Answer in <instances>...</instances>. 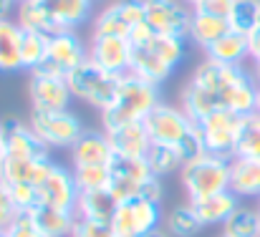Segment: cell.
<instances>
[{"instance_id": "cell-1", "label": "cell", "mask_w": 260, "mask_h": 237, "mask_svg": "<svg viewBox=\"0 0 260 237\" xmlns=\"http://www.w3.org/2000/svg\"><path fill=\"white\" fill-rule=\"evenodd\" d=\"M258 83L253 71L243 66H222L215 61H202L192 79L179 93V109L197 124L217 109L248 116L255 111Z\"/></svg>"}, {"instance_id": "cell-2", "label": "cell", "mask_w": 260, "mask_h": 237, "mask_svg": "<svg viewBox=\"0 0 260 237\" xmlns=\"http://www.w3.org/2000/svg\"><path fill=\"white\" fill-rule=\"evenodd\" d=\"M144 126H147V134H149V139H152L154 144L177 147L179 154L184 157V161H189V159H194L197 154L205 152L194 121H192L179 106L159 101V104L147 114Z\"/></svg>"}, {"instance_id": "cell-3", "label": "cell", "mask_w": 260, "mask_h": 237, "mask_svg": "<svg viewBox=\"0 0 260 237\" xmlns=\"http://www.w3.org/2000/svg\"><path fill=\"white\" fill-rule=\"evenodd\" d=\"M159 101L162 98H159L157 83H149V81L139 79L134 74H124L121 83H119V91H116V98L111 101L109 109L101 111V126L106 131V129H114V126H121V124L144 121L147 114Z\"/></svg>"}, {"instance_id": "cell-4", "label": "cell", "mask_w": 260, "mask_h": 237, "mask_svg": "<svg viewBox=\"0 0 260 237\" xmlns=\"http://www.w3.org/2000/svg\"><path fill=\"white\" fill-rule=\"evenodd\" d=\"M179 179L187 192V202L220 194L230 189V159L202 152L194 159L184 161V166L179 169Z\"/></svg>"}, {"instance_id": "cell-5", "label": "cell", "mask_w": 260, "mask_h": 237, "mask_svg": "<svg viewBox=\"0 0 260 237\" xmlns=\"http://www.w3.org/2000/svg\"><path fill=\"white\" fill-rule=\"evenodd\" d=\"M66 81H69V88H71L74 98H81V101H86L88 106L104 111L116 98L121 76L99 69L93 61H84L79 69H74L66 76Z\"/></svg>"}, {"instance_id": "cell-6", "label": "cell", "mask_w": 260, "mask_h": 237, "mask_svg": "<svg viewBox=\"0 0 260 237\" xmlns=\"http://www.w3.org/2000/svg\"><path fill=\"white\" fill-rule=\"evenodd\" d=\"M28 126L48 149H71L79 142V137L86 131L81 119L71 111H53V114L30 111Z\"/></svg>"}, {"instance_id": "cell-7", "label": "cell", "mask_w": 260, "mask_h": 237, "mask_svg": "<svg viewBox=\"0 0 260 237\" xmlns=\"http://www.w3.org/2000/svg\"><path fill=\"white\" fill-rule=\"evenodd\" d=\"M194 126L200 131L205 152L233 159L238 137H240V126H243V116L240 114L228 111V109H217L210 116H205L202 121H197Z\"/></svg>"}, {"instance_id": "cell-8", "label": "cell", "mask_w": 260, "mask_h": 237, "mask_svg": "<svg viewBox=\"0 0 260 237\" xmlns=\"http://www.w3.org/2000/svg\"><path fill=\"white\" fill-rule=\"evenodd\" d=\"M159 220H162V205L149 202L144 197H134L119 202L109 225L116 237H144L159 227Z\"/></svg>"}, {"instance_id": "cell-9", "label": "cell", "mask_w": 260, "mask_h": 237, "mask_svg": "<svg viewBox=\"0 0 260 237\" xmlns=\"http://www.w3.org/2000/svg\"><path fill=\"white\" fill-rule=\"evenodd\" d=\"M84 61H88V43L81 41V36L76 30H58V33L48 36L46 61L36 71H46V74L66 79Z\"/></svg>"}, {"instance_id": "cell-10", "label": "cell", "mask_w": 260, "mask_h": 237, "mask_svg": "<svg viewBox=\"0 0 260 237\" xmlns=\"http://www.w3.org/2000/svg\"><path fill=\"white\" fill-rule=\"evenodd\" d=\"M28 98H30V111L53 114V111H69L74 93H71L69 81L63 76H53L46 71H30Z\"/></svg>"}, {"instance_id": "cell-11", "label": "cell", "mask_w": 260, "mask_h": 237, "mask_svg": "<svg viewBox=\"0 0 260 237\" xmlns=\"http://www.w3.org/2000/svg\"><path fill=\"white\" fill-rule=\"evenodd\" d=\"M111 179H109V192L116 202H126L142 194V187L147 179H152L154 174L149 172L144 157H121L114 154L109 164Z\"/></svg>"}, {"instance_id": "cell-12", "label": "cell", "mask_w": 260, "mask_h": 237, "mask_svg": "<svg viewBox=\"0 0 260 237\" xmlns=\"http://www.w3.org/2000/svg\"><path fill=\"white\" fill-rule=\"evenodd\" d=\"M144 20V0H111L93 18L96 36H124L129 38L132 28Z\"/></svg>"}, {"instance_id": "cell-13", "label": "cell", "mask_w": 260, "mask_h": 237, "mask_svg": "<svg viewBox=\"0 0 260 237\" xmlns=\"http://www.w3.org/2000/svg\"><path fill=\"white\" fill-rule=\"evenodd\" d=\"M132 53H134V46H132L129 38L91 33L88 61H93L99 69H104L109 74H116V76H124L132 69Z\"/></svg>"}, {"instance_id": "cell-14", "label": "cell", "mask_w": 260, "mask_h": 237, "mask_svg": "<svg viewBox=\"0 0 260 237\" xmlns=\"http://www.w3.org/2000/svg\"><path fill=\"white\" fill-rule=\"evenodd\" d=\"M144 20L157 33L189 38L192 8L182 0H144Z\"/></svg>"}, {"instance_id": "cell-15", "label": "cell", "mask_w": 260, "mask_h": 237, "mask_svg": "<svg viewBox=\"0 0 260 237\" xmlns=\"http://www.w3.org/2000/svg\"><path fill=\"white\" fill-rule=\"evenodd\" d=\"M79 194L81 192L76 187L74 169H66L63 164H56V161H53L51 172L46 174V179L38 184V205H46V207L76 212Z\"/></svg>"}, {"instance_id": "cell-16", "label": "cell", "mask_w": 260, "mask_h": 237, "mask_svg": "<svg viewBox=\"0 0 260 237\" xmlns=\"http://www.w3.org/2000/svg\"><path fill=\"white\" fill-rule=\"evenodd\" d=\"M3 139H5V157L8 159L48 157V147L20 119H8L3 124Z\"/></svg>"}, {"instance_id": "cell-17", "label": "cell", "mask_w": 260, "mask_h": 237, "mask_svg": "<svg viewBox=\"0 0 260 237\" xmlns=\"http://www.w3.org/2000/svg\"><path fill=\"white\" fill-rule=\"evenodd\" d=\"M111 159H114V149L106 131H84L79 142L71 147L74 166H109Z\"/></svg>"}, {"instance_id": "cell-18", "label": "cell", "mask_w": 260, "mask_h": 237, "mask_svg": "<svg viewBox=\"0 0 260 237\" xmlns=\"http://www.w3.org/2000/svg\"><path fill=\"white\" fill-rule=\"evenodd\" d=\"M53 166V159L48 157H33V159H8L3 161L0 166V179L5 184H30V187H38L46 174L51 172Z\"/></svg>"}, {"instance_id": "cell-19", "label": "cell", "mask_w": 260, "mask_h": 237, "mask_svg": "<svg viewBox=\"0 0 260 237\" xmlns=\"http://www.w3.org/2000/svg\"><path fill=\"white\" fill-rule=\"evenodd\" d=\"M106 137L111 142L114 154H121V157H144L152 144L144 121H132V124L106 129Z\"/></svg>"}, {"instance_id": "cell-20", "label": "cell", "mask_w": 260, "mask_h": 237, "mask_svg": "<svg viewBox=\"0 0 260 237\" xmlns=\"http://www.w3.org/2000/svg\"><path fill=\"white\" fill-rule=\"evenodd\" d=\"M230 192L238 199H260V161L243 157L230 159Z\"/></svg>"}, {"instance_id": "cell-21", "label": "cell", "mask_w": 260, "mask_h": 237, "mask_svg": "<svg viewBox=\"0 0 260 237\" xmlns=\"http://www.w3.org/2000/svg\"><path fill=\"white\" fill-rule=\"evenodd\" d=\"M28 217L33 220L36 230L43 237H71L74 225H76V212L46 207V205L33 207V210L28 212Z\"/></svg>"}, {"instance_id": "cell-22", "label": "cell", "mask_w": 260, "mask_h": 237, "mask_svg": "<svg viewBox=\"0 0 260 237\" xmlns=\"http://www.w3.org/2000/svg\"><path fill=\"white\" fill-rule=\"evenodd\" d=\"M189 205L197 212L200 222L205 227H210V225H225L228 217L240 207V199L230 189H225L220 194H212V197H205V199H197V202H189Z\"/></svg>"}, {"instance_id": "cell-23", "label": "cell", "mask_w": 260, "mask_h": 237, "mask_svg": "<svg viewBox=\"0 0 260 237\" xmlns=\"http://www.w3.org/2000/svg\"><path fill=\"white\" fill-rule=\"evenodd\" d=\"M205 56H207V61H215V63H222V66H243V61L250 56L248 36L228 30L210 48H205Z\"/></svg>"}, {"instance_id": "cell-24", "label": "cell", "mask_w": 260, "mask_h": 237, "mask_svg": "<svg viewBox=\"0 0 260 237\" xmlns=\"http://www.w3.org/2000/svg\"><path fill=\"white\" fill-rule=\"evenodd\" d=\"M18 8V25L25 28V30H36V33H43V36H53L58 33V23L48 8V0H25Z\"/></svg>"}, {"instance_id": "cell-25", "label": "cell", "mask_w": 260, "mask_h": 237, "mask_svg": "<svg viewBox=\"0 0 260 237\" xmlns=\"http://www.w3.org/2000/svg\"><path fill=\"white\" fill-rule=\"evenodd\" d=\"M18 71H23L20 25L18 20L3 18L0 20V74H18Z\"/></svg>"}, {"instance_id": "cell-26", "label": "cell", "mask_w": 260, "mask_h": 237, "mask_svg": "<svg viewBox=\"0 0 260 237\" xmlns=\"http://www.w3.org/2000/svg\"><path fill=\"white\" fill-rule=\"evenodd\" d=\"M129 74L139 76V79L149 81V83H162L172 76L174 71L149 48V46H134V53H132V69Z\"/></svg>"}, {"instance_id": "cell-27", "label": "cell", "mask_w": 260, "mask_h": 237, "mask_svg": "<svg viewBox=\"0 0 260 237\" xmlns=\"http://www.w3.org/2000/svg\"><path fill=\"white\" fill-rule=\"evenodd\" d=\"M119 202L111 197L109 189H93V192H81L76 202V217L86 220H99V222H111Z\"/></svg>"}, {"instance_id": "cell-28", "label": "cell", "mask_w": 260, "mask_h": 237, "mask_svg": "<svg viewBox=\"0 0 260 237\" xmlns=\"http://www.w3.org/2000/svg\"><path fill=\"white\" fill-rule=\"evenodd\" d=\"M230 30V20L228 18H217V15H207V13H194L192 10V23H189V38L205 51L210 48L217 38H222Z\"/></svg>"}, {"instance_id": "cell-29", "label": "cell", "mask_w": 260, "mask_h": 237, "mask_svg": "<svg viewBox=\"0 0 260 237\" xmlns=\"http://www.w3.org/2000/svg\"><path fill=\"white\" fill-rule=\"evenodd\" d=\"M93 0H48V8L61 30H76L91 15Z\"/></svg>"}, {"instance_id": "cell-30", "label": "cell", "mask_w": 260, "mask_h": 237, "mask_svg": "<svg viewBox=\"0 0 260 237\" xmlns=\"http://www.w3.org/2000/svg\"><path fill=\"white\" fill-rule=\"evenodd\" d=\"M144 161H147L149 172H152L154 177H159V179L170 177V174L179 172V169L184 166V157L179 154L177 147L154 144V142L149 144V149H147V154H144Z\"/></svg>"}, {"instance_id": "cell-31", "label": "cell", "mask_w": 260, "mask_h": 237, "mask_svg": "<svg viewBox=\"0 0 260 237\" xmlns=\"http://www.w3.org/2000/svg\"><path fill=\"white\" fill-rule=\"evenodd\" d=\"M225 237H260V210L240 205L222 225Z\"/></svg>"}, {"instance_id": "cell-32", "label": "cell", "mask_w": 260, "mask_h": 237, "mask_svg": "<svg viewBox=\"0 0 260 237\" xmlns=\"http://www.w3.org/2000/svg\"><path fill=\"white\" fill-rule=\"evenodd\" d=\"M46 51H48V36L20 28V61H23V71H28V74L36 71L46 61Z\"/></svg>"}, {"instance_id": "cell-33", "label": "cell", "mask_w": 260, "mask_h": 237, "mask_svg": "<svg viewBox=\"0 0 260 237\" xmlns=\"http://www.w3.org/2000/svg\"><path fill=\"white\" fill-rule=\"evenodd\" d=\"M184 41L187 38H179V36H170V33H154L147 43H142V46H149L170 69H177L182 61H184V53H187V48H184Z\"/></svg>"}, {"instance_id": "cell-34", "label": "cell", "mask_w": 260, "mask_h": 237, "mask_svg": "<svg viewBox=\"0 0 260 237\" xmlns=\"http://www.w3.org/2000/svg\"><path fill=\"white\" fill-rule=\"evenodd\" d=\"M233 157L260 161V114L253 111V114L243 116V126H240V137H238Z\"/></svg>"}, {"instance_id": "cell-35", "label": "cell", "mask_w": 260, "mask_h": 237, "mask_svg": "<svg viewBox=\"0 0 260 237\" xmlns=\"http://www.w3.org/2000/svg\"><path fill=\"white\" fill-rule=\"evenodd\" d=\"M205 225L200 222L197 212L192 210V205H177L172 212L167 215V235L170 237H194L200 235Z\"/></svg>"}, {"instance_id": "cell-36", "label": "cell", "mask_w": 260, "mask_h": 237, "mask_svg": "<svg viewBox=\"0 0 260 237\" xmlns=\"http://www.w3.org/2000/svg\"><path fill=\"white\" fill-rule=\"evenodd\" d=\"M228 20H230V30L250 36L260 25V0H235Z\"/></svg>"}, {"instance_id": "cell-37", "label": "cell", "mask_w": 260, "mask_h": 237, "mask_svg": "<svg viewBox=\"0 0 260 237\" xmlns=\"http://www.w3.org/2000/svg\"><path fill=\"white\" fill-rule=\"evenodd\" d=\"M74 179H76L79 192L109 189L111 172H109V166H74Z\"/></svg>"}, {"instance_id": "cell-38", "label": "cell", "mask_w": 260, "mask_h": 237, "mask_svg": "<svg viewBox=\"0 0 260 237\" xmlns=\"http://www.w3.org/2000/svg\"><path fill=\"white\" fill-rule=\"evenodd\" d=\"M71 237H116L109 222H99V220H86V217H76L74 232Z\"/></svg>"}, {"instance_id": "cell-39", "label": "cell", "mask_w": 260, "mask_h": 237, "mask_svg": "<svg viewBox=\"0 0 260 237\" xmlns=\"http://www.w3.org/2000/svg\"><path fill=\"white\" fill-rule=\"evenodd\" d=\"M10 189V197L15 202V207L20 212H30L33 207H38V187H30V184H8Z\"/></svg>"}, {"instance_id": "cell-40", "label": "cell", "mask_w": 260, "mask_h": 237, "mask_svg": "<svg viewBox=\"0 0 260 237\" xmlns=\"http://www.w3.org/2000/svg\"><path fill=\"white\" fill-rule=\"evenodd\" d=\"M20 215V210L15 207V202H13V197H10V189H8V184L0 179V232L15 220Z\"/></svg>"}, {"instance_id": "cell-41", "label": "cell", "mask_w": 260, "mask_h": 237, "mask_svg": "<svg viewBox=\"0 0 260 237\" xmlns=\"http://www.w3.org/2000/svg\"><path fill=\"white\" fill-rule=\"evenodd\" d=\"M3 232L8 237H43L38 230H36V225H33V220L28 217V212H20Z\"/></svg>"}, {"instance_id": "cell-42", "label": "cell", "mask_w": 260, "mask_h": 237, "mask_svg": "<svg viewBox=\"0 0 260 237\" xmlns=\"http://www.w3.org/2000/svg\"><path fill=\"white\" fill-rule=\"evenodd\" d=\"M235 0H200L192 10L194 13H207V15H217V18H230Z\"/></svg>"}, {"instance_id": "cell-43", "label": "cell", "mask_w": 260, "mask_h": 237, "mask_svg": "<svg viewBox=\"0 0 260 237\" xmlns=\"http://www.w3.org/2000/svg\"><path fill=\"white\" fill-rule=\"evenodd\" d=\"M139 197H144V199H149V202H157V205H162V197H165L162 179H159V177H152V179H147V182H144V187H142V194H139Z\"/></svg>"}, {"instance_id": "cell-44", "label": "cell", "mask_w": 260, "mask_h": 237, "mask_svg": "<svg viewBox=\"0 0 260 237\" xmlns=\"http://www.w3.org/2000/svg\"><path fill=\"white\" fill-rule=\"evenodd\" d=\"M248 51H250V58L260 63V25L248 36Z\"/></svg>"}, {"instance_id": "cell-45", "label": "cell", "mask_w": 260, "mask_h": 237, "mask_svg": "<svg viewBox=\"0 0 260 237\" xmlns=\"http://www.w3.org/2000/svg\"><path fill=\"white\" fill-rule=\"evenodd\" d=\"M13 5H15V0H0V20L8 18V13H10Z\"/></svg>"}, {"instance_id": "cell-46", "label": "cell", "mask_w": 260, "mask_h": 237, "mask_svg": "<svg viewBox=\"0 0 260 237\" xmlns=\"http://www.w3.org/2000/svg\"><path fill=\"white\" fill-rule=\"evenodd\" d=\"M5 161V139H3V131H0V166Z\"/></svg>"}, {"instance_id": "cell-47", "label": "cell", "mask_w": 260, "mask_h": 237, "mask_svg": "<svg viewBox=\"0 0 260 237\" xmlns=\"http://www.w3.org/2000/svg\"><path fill=\"white\" fill-rule=\"evenodd\" d=\"M253 79H255V83L260 86V63H255V66H253Z\"/></svg>"}, {"instance_id": "cell-48", "label": "cell", "mask_w": 260, "mask_h": 237, "mask_svg": "<svg viewBox=\"0 0 260 237\" xmlns=\"http://www.w3.org/2000/svg\"><path fill=\"white\" fill-rule=\"evenodd\" d=\"M255 114H260V86H258V98H255Z\"/></svg>"}, {"instance_id": "cell-49", "label": "cell", "mask_w": 260, "mask_h": 237, "mask_svg": "<svg viewBox=\"0 0 260 237\" xmlns=\"http://www.w3.org/2000/svg\"><path fill=\"white\" fill-rule=\"evenodd\" d=\"M182 3H184V5H189V8H194V5H197L200 0H182Z\"/></svg>"}, {"instance_id": "cell-50", "label": "cell", "mask_w": 260, "mask_h": 237, "mask_svg": "<svg viewBox=\"0 0 260 237\" xmlns=\"http://www.w3.org/2000/svg\"><path fill=\"white\" fill-rule=\"evenodd\" d=\"M93 3H111V0H93Z\"/></svg>"}, {"instance_id": "cell-51", "label": "cell", "mask_w": 260, "mask_h": 237, "mask_svg": "<svg viewBox=\"0 0 260 237\" xmlns=\"http://www.w3.org/2000/svg\"><path fill=\"white\" fill-rule=\"evenodd\" d=\"M20 3H25V0H15V5H20Z\"/></svg>"}, {"instance_id": "cell-52", "label": "cell", "mask_w": 260, "mask_h": 237, "mask_svg": "<svg viewBox=\"0 0 260 237\" xmlns=\"http://www.w3.org/2000/svg\"><path fill=\"white\" fill-rule=\"evenodd\" d=\"M0 237H8V235H5V232H0Z\"/></svg>"}, {"instance_id": "cell-53", "label": "cell", "mask_w": 260, "mask_h": 237, "mask_svg": "<svg viewBox=\"0 0 260 237\" xmlns=\"http://www.w3.org/2000/svg\"><path fill=\"white\" fill-rule=\"evenodd\" d=\"M258 210H260V199H258Z\"/></svg>"}, {"instance_id": "cell-54", "label": "cell", "mask_w": 260, "mask_h": 237, "mask_svg": "<svg viewBox=\"0 0 260 237\" xmlns=\"http://www.w3.org/2000/svg\"><path fill=\"white\" fill-rule=\"evenodd\" d=\"M0 131H3V124H0Z\"/></svg>"}, {"instance_id": "cell-55", "label": "cell", "mask_w": 260, "mask_h": 237, "mask_svg": "<svg viewBox=\"0 0 260 237\" xmlns=\"http://www.w3.org/2000/svg\"><path fill=\"white\" fill-rule=\"evenodd\" d=\"M220 237H225V235H220Z\"/></svg>"}]
</instances>
